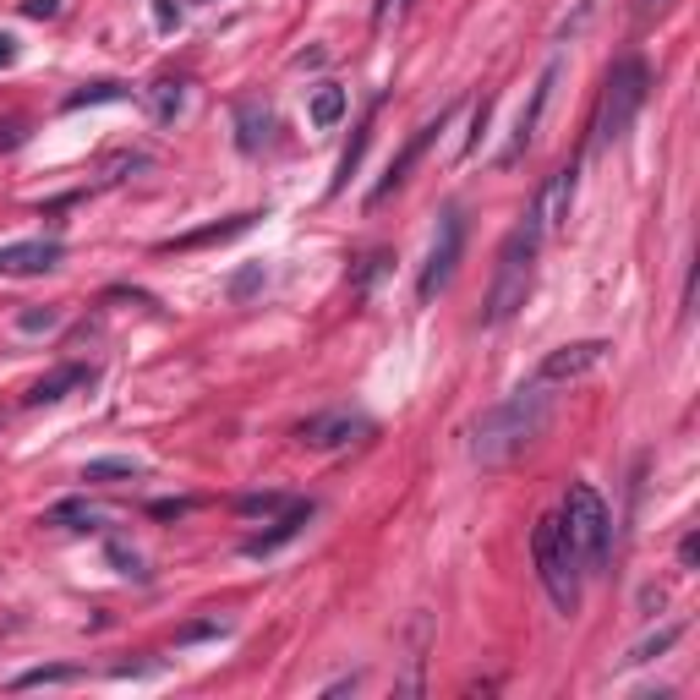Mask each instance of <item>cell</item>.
<instances>
[{"label":"cell","mask_w":700,"mask_h":700,"mask_svg":"<svg viewBox=\"0 0 700 700\" xmlns=\"http://www.w3.org/2000/svg\"><path fill=\"white\" fill-rule=\"evenodd\" d=\"M115 99H126V83H88L83 93H72V99H66V110H88V104H115Z\"/></svg>","instance_id":"cb8c5ba5"},{"label":"cell","mask_w":700,"mask_h":700,"mask_svg":"<svg viewBox=\"0 0 700 700\" xmlns=\"http://www.w3.org/2000/svg\"><path fill=\"white\" fill-rule=\"evenodd\" d=\"M312 509H318L312 498H301V504H285V515L268 525L263 536H247V547H241V553H247V558H268V553H279L285 542H296V536H301V525L312 520Z\"/></svg>","instance_id":"7c38bea8"},{"label":"cell","mask_w":700,"mask_h":700,"mask_svg":"<svg viewBox=\"0 0 700 700\" xmlns=\"http://www.w3.org/2000/svg\"><path fill=\"white\" fill-rule=\"evenodd\" d=\"M110 558L121 564V575H137V580H148V575H143V564H137V558L126 553V547H110Z\"/></svg>","instance_id":"836d02e7"},{"label":"cell","mask_w":700,"mask_h":700,"mask_svg":"<svg viewBox=\"0 0 700 700\" xmlns=\"http://www.w3.org/2000/svg\"><path fill=\"white\" fill-rule=\"evenodd\" d=\"M564 531H569V542H575L580 564H586L591 575L608 569L613 515H608V504H602V493L591 482H569V493H564Z\"/></svg>","instance_id":"5b68a950"},{"label":"cell","mask_w":700,"mask_h":700,"mask_svg":"<svg viewBox=\"0 0 700 700\" xmlns=\"http://www.w3.org/2000/svg\"><path fill=\"white\" fill-rule=\"evenodd\" d=\"M460 252H465V214H460V208H449V214L438 219V236H433V252H427L422 279H416V296L433 301L438 290L454 279V263H460Z\"/></svg>","instance_id":"8992f818"},{"label":"cell","mask_w":700,"mask_h":700,"mask_svg":"<svg viewBox=\"0 0 700 700\" xmlns=\"http://www.w3.org/2000/svg\"><path fill=\"white\" fill-rule=\"evenodd\" d=\"M487 115H493V99L476 104V121H471V137H465V154H476L482 148V132H487Z\"/></svg>","instance_id":"83f0119b"},{"label":"cell","mask_w":700,"mask_h":700,"mask_svg":"<svg viewBox=\"0 0 700 700\" xmlns=\"http://www.w3.org/2000/svg\"><path fill=\"white\" fill-rule=\"evenodd\" d=\"M132 476H143L137 460H88L83 465V482H132Z\"/></svg>","instance_id":"7402d4cb"},{"label":"cell","mask_w":700,"mask_h":700,"mask_svg":"<svg viewBox=\"0 0 700 700\" xmlns=\"http://www.w3.org/2000/svg\"><path fill=\"white\" fill-rule=\"evenodd\" d=\"M93 383V367H83V361H66V367H55L50 378H39L28 394H22V405L28 411H39V405H55V400H66L72 389H88Z\"/></svg>","instance_id":"4fadbf2b"},{"label":"cell","mask_w":700,"mask_h":700,"mask_svg":"<svg viewBox=\"0 0 700 700\" xmlns=\"http://www.w3.org/2000/svg\"><path fill=\"white\" fill-rule=\"evenodd\" d=\"M154 17H159V28H175V17H181V11H175L170 0H154Z\"/></svg>","instance_id":"d590c367"},{"label":"cell","mask_w":700,"mask_h":700,"mask_svg":"<svg viewBox=\"0 0 700 700\" xmlns=\"http://www.w3.org/2000/svg\"><path fill=\"white\" fill-rule=\"evenodd\" d=\"M252 219H258V214H236L230 225H208V230H192V236H175V241H165V252L208 247V241H230V236H241V230H252Z\"/></svg>","instance_id":"e0dca14e"},{"label":"cell","mask_w":700,"mask_h":700,"mask_svg":"<svg viewBox=\"0 0 700 700\" xmlns=\"http://www.w3.org/2000/svg\"><path fill=\"white\" fill-rule=\"evenodd\" d=\"M148 110H154L159 126H170L175 115L186 110V83H170V77H165V83H154V88H148Z\"/></svg>","instance_id":"ffe728a7"},{"label":"cell","mask_w":700,"mask_h":700,"mask_svg":"<svg viewBox=\"0 0 700 700\" xmlns=\"http://www.w3.org/2000/svg\"><path fill=\"white\" fill-rule=\"evenodd\" d=\"M268 126H274V121H268L263 104H241V110H236V148H241V154H258V148L268 143Z\"/></svg>","instance_id":"2e32d148"},{"label":"cell","mask_w":700,"mask_h":700,"mask_svg":"<svg viewBox=\"0 0 700 700\" xmlns=\"http://www.w3.org/2000/svg\"><path fill=\"white\" fill-rule=\"evenodd\" d=\"M575 181H580V170L564 165V170H553V181L542 186V197H536V214H531L542 230H564V225H569V208H575Z\"/></svg>","instance_id":"30bf717a"},{"label":"cell","mask_w":700,"mask_h":700,"mask_svg":"<svg viewBox=\"0 0 700 700\" xmlns=\"http://www.w3.org/2000/svg\"><path fill=\"white\" fill-rule=\"evenodd\" d=\"M608 340H575V345H558L542 356V372H536V383H575L586 378V372H597L602 361H608Z\"/></svg>","instance_id":"52a82bcc"},{"label":"cell","mask_w":700,"mask_h":700,"mask_svg":"<svg viewBox=\"0 0 700 700\" xmlns=\"http://www.w3.org/2000/svg\"><path fill=\"white\" fill-rule=\"evenodd\" d=\"M449 115H454V104H449V110H438V121H427V126H416V132H411V143H405L400 154L389 159V170H383V181L372 186V197H367L372 208H378V203H383V197H389V192H400V186H405V175L416 170V159L427 154V143H433V137L443 132V126H449Z\"/></svg>","instance_id":"ba28073f"},{"label":"cell","mask_w":700,"mask_h":700,"mask_svg":"<svg viewBox=\"0 0 700 700\" xmlns=\"http://www.w3.org/2000/svg\"><path fill=\"white\" fill-rule=\"evenodd\" d=\"M646 88H651V72L640 55H624V61H613L608 83H602V99H597V121H591V148H613L618 137L629 132V121L640 115V104H646Z\"/></svg>","instance_id":"277c9868"},{"label":"cell","mask_w":700,"mask_h":700,"mask_svg":"<svg viewBox=\"0 0 700 700\" xmlns=\"http://www.w3.org/2000/svg\"><path fill=\"white\" fill-rule=\"evenodd\" d=\"M558 72H564V66L553 61L542 77H536V88H531V104L520 110V121H515V137H509V148H504V165H515V159L525 154V148H531V137H536V121H542L547 99H553V83H558Z\"/></svg>","instance_id":"8fae6325"},{"label":"cell","mask_w":700,"mask_h":700,"mask_svg":"<svg viewBox=\"0 0 700 700\" xmlns=\"http://www.w3.org/2000/svg\"><path fill=\"white\" fill-rule=\"evenodd\" d=\"M285 509V493H247L236 504V515H247V520H258V515H279Z\"/></svg>","instance_id":"d4e9b609"},{"label":"cell","mask_w":700,"mask_h":700,"mask_svg":"<svg viewBox=\"0 0 700 700\" xmlns=\"http://www.w3.org/2000/svg\"><path fill=\"white\" fill-rule=\"evenodd\" d=\"M372 422L356 411H323V416H307V422L296 427V438L307 443V449H345V443L367 438Z\"/></svg>","instance_id":"9c48e42d"},{"label":"cell","mask_w":700,"mask_h":700,"mask_svg":"<svg viewBox=\"0 0 700 700\" xmlns=\"http://www.w3.org/2000/svg\"><path fill=\"white\" fill-rule=\"evenodd\" d=\"M148 515H154V520H181V515H192V498H159Z\"/></svg>","instance_id":"f1b7e54d"},{"label":"cell","mask_w":700,"mask_h":700,"mask_svg":"<svg viewBox=\"0 0 700 700\" xmlns=\"http://www.w3.org/2000/svg\"><path fill=\"white\" fill-rule=\"evenodd\" d=\"M536 252H542V225H536V219H525V225H515L504 236V247H498V268H493V285H487V301H482V323H487V329L509 323L525 307L531 279H536Z\"/></svg>","instance_id":"7a4b0ae2"},{"label":"cell","mask_w":700,"mask_h":700,"mask_svg":"<svg viewBox=\"0 0 700 700\" xmlns=\"http://www.w3.org/2000/svg\"><path fill=\"white\" fill-rule=\"evenodd\" d=\"M22 17H33V22L61 17V0H22Z\"/></svg>","instance_id":"1f68e13d"},{"label":"cell","mask_w":700,"mask_h":700,"mask_svg":"<svg viewBox=\"0 0 700 700\" xmlns=\"http://www.w3.org/2000/svg\"><path fill=\"white\" fill-rule=\"evenodd\" d=\"M662 6H668V0H635V11H640V17H651V11H662Z\"/></svg>","instance_id":"74e56055"},{"label":"cell","mask_w":700,"mask_h":700,"mask_svg":"<svg viewBox=\"0 0 700 700\" xmlns=\"http://www.w3.org/2000/svg\"><path fill=\"white\" fill-rule=\"evenodd\" d=\"M55 323H61V312H55V307H44V312H22V318H17V329H22V334H44V329H55Z\"/></svg>","instance_id":"4316f807"},{"label":"cell","mask_w":700,"mask_h":700,"mask_svg":"<svg viewBox=\"0 0 700 700\" xmlns=\"http://www.w3.org/2000/svg\"><path fill=\"white\" fill-rule=\"evenodd\" d=\"M61 263V241H17L0 247V274H50Z\"/></svg>","instance_id":"5bb4252c"},{"label":"cell","mask_w":700,"mask_h":700,"mask_svg":"<svg viewBox=\"0 0 700 700\" xmlns=\"http://www.w3.org/2000/svg\"><path fill=\"white\" fill-rule=\"evenodd\" d=\"M679 635H684V624L657 629V635H646L635 651H629V662H651V657H662V651H673V646H679Z\"/></svg>","instance_id":"603a6c76"},{"label":"cell","mask_w":700,"mask_h":700,"mask_svg":"<svg viewBox=\"0 0 700 700\" xmlns=\"http://www.w3.org/2000/svg\"><path fill=\"white\" fill-rule=\"evenodd\" d=\"M208 635H225V624H219V618H203V624H186V629H175V646H192V640H208Z\"/></svg>","instance_id":"484cf974"},{"label":"cell","mask_w":700,"mask_h":700,"mask_svg":"<svg viewBox=\"0 0 700 700\" xmlns=\"http://www.w3.org/2000/svg\"><path fill=\"white\" fill-rule=\"evenodd\" d=\"M405 6H411V0H378V6H372V22L383 28V22H389L394 11H405Z\"/></svg>","instance_id":"e575fe53"},{"label":"cell","mask_w":700,"mask_h":700,"mask_svg":"<svg viewBox=\"0 0 700 700\" xmlns=\"http://www.w3.org/2000/svg\"><path fill=\"white\" fill-rule=\"evenodd\" d=\"M695 558H700V536H695V531H684V542H679V564H684V569H695Z\"/></svg>","instance_id":"d6a6232c"},{"label":"cell","mask_w":700,"mask_h":700,"mask_svg":"<svg viewBox=\"0 0 700 700\" xmlns=\"http://www.w3.org/2000/svg\"><path fill=\"white\" fill-rule=\"evenodd\" d=\"M77 668H66V662H50V668H28L11 679V690H44V684H72Z\"/></svg>","instance_id":"44dd1931"},{"label":"cell","mask_w":700,"mask_h":700,"mask_svg":"<svg viewBox=\"0 0 700 700\" xmlns=\"http://www.w3.org/2000/svg\"><path fill=\"white\" fill-rule=\"evenodd\" d=\"M44 525H61V531H99V509L88 504V498H66V504H55Z\"/></svg>","instance_id":"ac0fdd59"},{"label":"cell","mask_w":700,"mask_h":700,"mask_svg":"<svg viewBox=\"0 0 700 700\" xmlns=\"http://www.w3.org/2000/svg\"><path fill=\"white\" fill-rule=\"evenodd\" d=\"M340 115H345V88L340 83H318L312 88V126H340Z\"/></svg>","instance_id":"d6986e66"},{"label":"cell","mask_w":700,"mask_h":700,"mask_svg":"<svg viewBox=\"0 0 700 700\" xmlns=\"http://www.w3.org/2000/svg\"><path fill=\"white\" fill-rule=\"evenodd\" d=\"M263 285V268H247V274H236V285H230V296H236V301H247L252 296V290H258Z\"/></svg>","instance_id":"4dcf8cb0"},{"label":"cell","mask_w":700,"mask_h":700,"mask_svg":"<svg viewBox=\"0 0 700 700\" xmlns=\"http://www.w3.org/2000/svg\"><path fill=\"white\" fill-rule=\"evenodd\" d=\"M28 143V126L22 121H0V154H11V148Z\"/></svg>","instance_id":"f546056e"},{"label":"cell","mask_w":700,"mask_h":700,"mask_svg":"<svg viewBox=\"0 0 700 700\" xmlns=\"http://www.w3.org/2000/svg\"><path fill=\"white\" fill-rule=\"evenodd\" d=\"M531 558H536V575H542L547 597H553L558 613H575L580 608V553L564 531V515H542L531 531Z\"/></svg>","instance_id":"3957f363"},{"label":"cell","mask_w":700,"mask_h":700,"mask_svg":"<svg viewBox=\"0 0 700 700\" xmlns=\"http://www.w3.org/2000/svg\"><path fill=\"white\" fill-rule=\"evenodd\" d=\"M17 61V39H11V33H0V66H11Z\"/></svg>","instance_id":"8d00e7d4"},{"label":"cell","mask_w":700,"mask_h":700,"mask_svg":"<svg viewBox=\"0 0 700 700\" xmlns=\"http://www.w3.org/2000/svg\"><path fill=\"white\" fill-rule=\"evenodd\" d=\"M378 110H383V93L367 104V115H361V126H356V137H350V148L340 154V170H334V186L329 192H345V181L356 175V165H361V154H367V143H372V121H378Z\"/></svg>","instance_id":"9a60e30c"},{"label":"cell","mask_w":700,"mask_h":700,"mask_svg":"<svg viewBox=\"0 0 700 700\" xmlns=\"http://www.w3.org/2000/svg\"><path fill=\"white\" fill-rule=\"evenodd\" d=\"M553 422V394L547 383H531V389H515L509 400H498L493 411L476 416L471 427V460L476 465H504L515 460L525 443H536Z\"/></svg>","instance_id":"6da1fadb"}]
</instances>
